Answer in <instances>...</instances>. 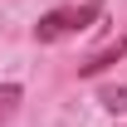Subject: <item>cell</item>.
I'll list each match as a JSON object with an SVG mask.
<instances>
[{
  "label": "cell",
  "mask_w": 127,
  "mask_h": 127,
  "mask_svg": "<svg viewBox=\"0 0 127 127\" xmlns=\"http://www.w3.org/2000/svg\"><path fill=\"white\" fill-rule=\"evenodd\" d=\"M98 10L93 0L88 5H64V10H49L39 25H34V39L39 44H54V39H68V34H78V30H88V25H98Z\"/></svg>",
  "instance_id": "cell-1"
},
{
  "label": "cell",
  "mask_w": 127,
  "mask_h": 127,
  "mask_svg": "<svg viewBox=\"0 0 127 127\" xmlns=\"http://www.w3.org/2000/svg\"><path fill=\"white\" fill-rule=\"evenodd\" d=\"M103 103H108L112 112H122V108H127V88H108V93H103Z\"/></svg>",
  "instance_id": "cell-4"
},
{
  "label": "cell",
  "mask_w": 127,
  "mask_h": 127,
  "mask_svg": "<svg viewBox=\"0 0 127 127\" xmlns=\"http://www.w3.org/2000/svg\"><path fill=\"white\" fill-rule=\"evenodd\" d=\"M122 54H127V39H117V44H108V49H98V54H93L88 64H78V73H88V78H93V73H103L108 64H117Z\"/></svg>",
  "instance_id": "cell-2"
},
{
  "label": "cell",
  "mask_w": 127,
  "mask_h": 127,
  "mask_svg": "<svg viewBox=\"0 0 127 127\" xmlns=\"http://www.w3.org/2000/svg\"><path fill=\"white\" fill-rule=\"evenodd\" d=\"M20 108V83H0V122H10Z\"/></svg>",
  "instance_id": "cell-3"
}]
</instances>
